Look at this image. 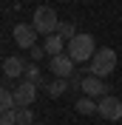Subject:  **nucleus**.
<instances>
[{"label": "nucleus", "instance_id": "obj_3", "mask_svg": "<svg viewBox=\"0 0 122 125\" xmlns=\"http://www.w3.org/2000/svg\"><path fill=\"white\" fill-rule=\"evenodd\" d=\"M114 68H116V51L114 48H99L97 54L91 57L88 74H94V77H108Z\"/></svg>", "mask_w": 122, "mask_h": 125}, {"label": "nucleus", "instance_id": "obj_7", "mask_svg": "<svg viewBox=\"0 0 122 125\" xmlns=\"http://www.w3.org/2000/svg\"><path fill=\"white\" fill-rule=\"evenodd\" d=\"M11 34H14V43L20 48H31L34 40H37V31H34V26H29V23H17Z\"/></svg>", "mask_w": 122, "mask_h": 125}, {"label": "nucleus", "instance_id": "obj_19", "mask_svg": "<svg viewBox=\"0 0 122 125\" xmlns=\"http://www.w3.org/2000/svg\"><path fill=\"white\" fill-rule=\"evenodd\" d=\"M34 125H37V122H34Z\"/></svg>", "mask_w": 122, "mask_h": 125}, {"label": "nucleus", "instance_id": "obj_17", "mask_svg": "<svg viewBox=\"0 0 122 125\" xmlns=\"http://www.w3.org/2000/svg\"><path fill=\"white\" fill-rule=\"evenodd\" d=\"M0 125H17V114H14V108L6 111V114H0Z\"/></svg>", "mask_w": 122, "mask_h": 125}, {"label": "nucleus", "instance_id": "obj_6", "mask_svg": "<svg viewBox=\"0 0 122 125\" xmlns=\"http://www.w3.org/2000/svg\"><path fill=\"white\" fill-rule=\"evenodd\" d=\"M34 97H37V85L34 83H20V85L14 88V102H17V108H29L31 102H34Z\"/></svg>", "mask_w": 122, "mask_h": 125}, {"label": "nucleus", "instance_id": "obj_1", "mask_svg": "<svg viewBox=\"0 0 122 125\" xmlns=\"http://www.w3.org/2000/svg\"><path fill=\"white\" fill-rule=\"evenodd\" d=\"M65 54L74 62H88L94 54H97V40L91 34H77L74 40H68V51Z\"/></svg>", "mask_w": 122, "mask_h": 125}, {"label": "nucleus", "instance_id": "obj_5", "mask_svg": "<svg viewBox=\"0 0 122 125\" xmlns=\"http://www.w3.org/2000/svg\"><path fill=\"white\" fill-rule=\"evenodd\" d=\"M48 68H51L54 77H71L74 74V60L68 54H54L51 62H48Z\"/></svg>", "mask_w": 122, "mask_h": 125}, {"label": "nucleus", "instance_id": "obj_10", "mask_svg": "<svg viewBox=\"0 0 122 125\" xmlns=\"http://www.w3.org/2000/svg\"><path fill=\"white\" fill-rule=\"evenodd\" d=\"M62 43H65V40H62L60 34H48L46 43H43V48H46L48 57H54V54H62Z\"/></svg>", "mask_w": 122, "mask_h": 125}, {"label": "nucleus", "instance_id": "obj_8", "mask_svg": "<svg viewBox=\"0 0 122 125\" xmlns=\"http://www.w3.org/2000/svg\"><path fill=\"white\" fill-rule=\"evenodd\" d=\"M80 88L85 91V97H105L108 94V85L102 83V77H94V74H88L85 80H80Z\"/></svg>", "mask_w": 122, "mask_h": 125}, {"label": "nucleus", "instance_id": "obj_15", "mask_svg": "<svg viewBox=\"0 0 122 125\" xmlns=\"http://www.w3.org/2000/svg\"><path fill=\"white\" fill-rule=\"evenodd\" d=\"M14 114H17V125H34L31 108H14Z\"/></svg>", "mask_w": 122, "mask_h": 125}, {"label": "nucleus", "instance_id": "obj_18", "mask_svg": "<svg viewBox=\"0 0 122 125\" xmlns=\"http://www.w3.org/2000/svg\"><path fill=\"white\" fill-rule=\"evenodd\" d=\"M29 51H31V57H34V60H40V57L46 54V48H43V46H31Z\"/></svg>", "mask_w": 122, "mask_h": 125}, {"label": "nucleus", "instance_id": "obj_12", "mask_svg": "<svg viewBox=\"0 0 122 125\" xmlns=\"http://www.w3.org/2000/svg\"><path fill=\"white\" fill-rule=\"evenodd\" d=\"M17 102H14V91H9V88H0V114H6L11 111Z\"/></svg>", "mask_w": 122, "mask_h": 125}, {"label": "nucleus", "instance_id": "obj_9", "mask_svg": "<svg viewBox=\"0 0 122 125\" xmlns=\"http://www.w3.org/2000/svg\"><path fill=\"white\" fill-rule=\"evenodd\" d=\"M23 71H26V60H20V57H6V60H3V74H6L9 80L23 77Z\"/></svg>", "mask_w": 122, "mask_h": 125}, {"label": "nucleus", "instance_id": "obj_11", "mask_svg": "<svg viewBox=\"0 0 122 125\" xmlns=\"http://www.w3.org/2000/svg\"><path fill=\"white\" fill-rule=\"evenodd\" d=\"M65 91H68V77H57V80H51V83L46 85L48 97H62Z\"/></svg>", "mask_w": 122, "mask_h": 125}, {"label": "nucleus", "instance_id": "obj_13", "mask_svg": "<svg viewBox=\"0 0 122 125\" xmlns=\"http://www.w3.org/2000/svg\"><path fill=\"white\" fill-rule=\"evenodd\" d=\"M80 114H97V108H99V102H94L91 97H82V100H77V105H74Z\"/></svg>", "mask_w": 122, "mask_h": 125}, {"label": "nucleus", "instance_id": "obj_4", "mask_svg": "<svg viewBox=\"0 0 122 125\" xmlns=\"http://www.w3.org/2000/svg\"><path fill=\"white\" fill-rule=\"evenodd\" d=\"M99 117L108 119V122H116V119H122V100L119 97H111V94H105V97H99Z\"/></svg>", "mask_w": 122, "mask_h": 125}, {"label": "nucleus", "instance_id": "obj_2", "mask_svg": "<svg viewBox=\"0 0 122 125\" xmlns=\"http://www.w3.org/2000/svg\"><path fill=\"white\" fill-rule=\"evenodd\" d=\"M31 26L37 34H57V26H60V17L54 11L51 6H37L34 9V14H31Z\"/></svg>", "mask_w": 122, "mask_h": 125}, {"label": "nucleus", "instance_id": "obj_14", "mask_svg": "<svg viewBox=\"0 0 122 125\" xmlns=\"http://www.w3.org/2000/svg\"><path fill=\"white\" fill-rule=\"evenodd\" d=\"M23 74H26V80H29V83H34V85H43V71H40L34 62H31V65H26Z\"/></svg>", "mask_w": 122, "mask_h": 125}, {"label": "nucleus", "instance_id": "obj_16", "mask_svg": "<svg viewBox=\"0 0 122 125\" xmlns=\"http://www.w3.org/2000/svg\"><path fill=\"white\" fill-rule=\"evenodd\" d=\"M57 34H60L62 40H74L77 37V29L71 23H60V26H57Z\"/></svg>", "mask_w": 122, "mask_h": 125}]
</instances>
